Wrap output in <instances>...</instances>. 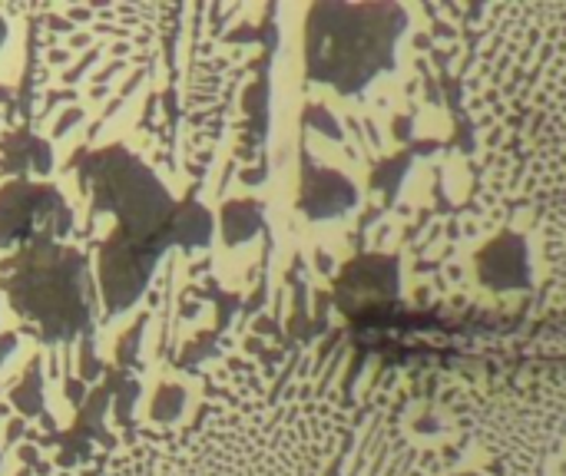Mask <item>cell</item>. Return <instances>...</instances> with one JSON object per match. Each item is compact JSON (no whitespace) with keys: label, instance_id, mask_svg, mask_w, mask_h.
Returning <instances> with one entry per match:
<instances>
[{"label":"cell","instance_id":"obj_1","mask_svg":"<svg viewBox=\"0 0 566 476\" xmlns=\"http://www.w3.org/2000/svg\"><path fill=\"white\" fill-rule=\"evenodd\" d=\"M308 424L292 411L206 408L186 427L136 434L126 447L60 476H308Z\"/></svg>","mask_w":566,"mask_h":476},{"label":"cell","instance_id":"obj_2","mask_svg":"<svg viewBox=\"0 0 566 476\" xmlns=\"http://www.w3.org/2000/svg\"><path fill=\"white\" fill-rule=\"evenodd\" d=\"M0 285L17 318L36 328L46 345L73 341L90 325V272L76 248L60 242L17 248L0 265Z\"/></svg>","mask_w":566,"mask_h":476},{"label":"cell","instance_id":"obj_3","mask_svg":"<svg viewBox=\"0 0 566 476\" xmlns=\"http://www.w3.org/2000/svg\"><path fill=\"white\" fill-rule=\"evenodd\" d=\"M401 23L395 7L318 3L308 17V73L342 93L365 86L388 63Z\"/></svg>","mask_w":566,"mask_h":476},{"label":"cell","instance_id":"obj_4","mask_svg":"<svg viewBox=\"0 0 566 476\" xmlns=\"http://www.w3.org/2000/svg\"><path fill=\"white\" fill-rule=\"evenodd\" d=\"M83 179L96 195V212L116 215V229L129 242L146 245L159 255L169 242H176L179 205L159 186V179L126 149L113 146L86 159Z\"/></svg>","mask_w":566,"mask_h":476},{"label":"cell","instance_id":"obj_5","mask_svg":"<svg viewBox=\"0 0 566 476\" xmlns=\"http://www.w3.org/2000/svg\"><path fill=\"white\" fill-rule=\"evenodd\" d=\"M73 212L60 189L46 182L13 179L0 186V248H27L56 242L70 232Z\"/></svg>","mask_w":566,"mask_h":476},{"label":"cell","instance_id":"obj_6","mask_svg":"<svg viewBox=\"0 0 566 476\" xmlns=\"http://www.w3.org/2000/svg\"><path fill=\"white\" fill-rule=\"evenodd\" d=\"M156 258L159 252L136 245L119 229H113V235L99 248V282H103V298L109 311H123L143 295Z\"/></svg>","mask_w":566,"mask_h":476},{"label":"cell","instance_id":"obj_7","mask_svg":"<svg viewBox=\"0 0 566 476\" xmlns=\"http://www.w3.org/2000/svg\"><path fill=\"white\" fill-rule=\"evenodd\" d=\"M352 202H355V192H352L348 179H342L338 172H325V169L322 172H308L302 205L312 215H338Z\"/></svg>","mask_w":566,"mask_h":476},{"label":"cell","instance_id":"obj_8","mask_svg":"<svg viewBox=\"0 0 566 476\" xmlns=\"http://www.w3.org/2000/svg\"><path fill=\"white\" fill-rule=\"evenodd\" d=\"M524 245L517 239H504L497 245H491V252L484 255V278L494 288H514L524 282Z\"/></svg>","mask_w":566,"mask_h":476},{"label":"cell","instance_id":"obj_9","mask_svg":"<svg viewBox=\"0 0 566 476\" xmlns=\"http://www.w3.org/2000/svg\"><path fill=\"white\" fill-rule=\"evenodd\" d=\"M3 169H10V172H27V169H33V172H50V149H46V142H40V139H33V136H27V133H20V136H10L7 139V149H3Z\"/></svg>","mask_w":566,"mask_h":476},{"label":"cell","instance_id":"obj_10","mask_svg":"<svg viewBox=\"0 0 566 476\" xmlns=\"http://www.w3.org/2000/svg\"><path fill=\"white\" fill-rule=\"evenodd\" d=\"M212 232V219L206 209L199 205H179V215H176V242H186V245H202Z\"/></svg>","mask_w":566,"mask_h":476},{"label":"cell","instance_id":"obj_11","mask_svg":"<svg viewBox=\"0 0 566 476\" xmlns=\"http://www.w3.org/2000/svg\"><path fill=\"white\" fill-rule=\"evenodd\" d=\"M259 229V212L252 202H232L226 205L222 212V232H226V242H245L252 232Z\"/></svg>","mask_w":566,"mask_h":476},{"label":"cell","instance_id":"obj_12","mask_svg":"<svg viewBox=\"0 0 566 476\" xmlns=\"http://www.w3.org/2000/svg\"><path fill=\"white\" fill-rule=\"evenodd\" d=\"M182 408H186V394L179 388H163L156 394V404H153V421L169 427L182 417Z\"/></svg>","mask_w":566,"mask_h":476},{"label":"cell","instance_id":"obj_13","mask_svg":"<svg viewBox=\"0 0 566 476\" xmlns=\"http://www.w3.org/2000/svg\"><path fill=\"white\" fill-rule=\"evenodd\" d=\"M13 404H17L23 414H36V411H40V381H36V374H30V378L13 391Z\"/></svg>","mask_w":566,"mask_h":476},{"label":"cell","instance_id":"obj_14","mask_svg":"<svg viewBox=\"0 0 566 476\" xmlns=\"http://www.w3.org/2000/svg\"><path fill=\"white\" fill-rule=\"evenodd\" d=\"M13 348H17V335H0V364L10 358Z\"/></svg>","mask_w":566,"mask_h":476},{"label":"cell","instance_id":"obj_15","mask_svg":"<svg viewBox=\"0 0 566 476\" xmlns=\"http://www.w3.org/2000/svg\"><path fill=\"white\" fill-rule=\"evenodd\" d=\"M3 40H7V23L0 20V43H3Z\"/></svg>","mask_w":566,"mask_h":476}]
</instances>
